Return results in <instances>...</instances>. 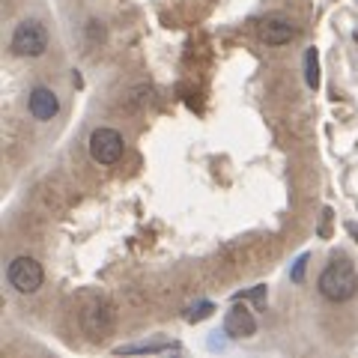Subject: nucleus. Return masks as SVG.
Masks as SVG:
<instances>
[{"mask_svg": "<svg viewBox=\"0 0 358 358\" xmlns=\"http://www.w3.org/2000/svg\"><path fill=\"white\" fill-rule=\"evenodd\" d=\"M317 287H320L322 299H329V301H350L358 293V275H355L352 263L346 260V257H341V260H331L326 268H322Z\"/></svg>", "mask_w": 358, "mask_h": 358, "instance_id": "obj_1", "label": "nucleus"}, {"mask_svg": "<svg viewBox=\"0 0 358 358\" xmlns=\"http://www.w3.org/2000/svg\"><path fill=\"white\" fill-rule=\"evenodd\" d=\"M9 48H13L18 57H42L45 48H48V30H45L39 21H21L13 30Z\"/></svg>", "mask_w": 358, "mask_h": 358, "instance_id": "obj_2", "label": "nucleus"}, {"mask_svg": "<svg viewBox=\"0 0 358 358\" xmlns=\"http://www.w3.org/2000/svg\"><path fill=\"white\" fill-rule=\"evenodd\" d=\"M117 322V310L114 305H110L108 299H93L90 305L81 310V329L90 334L93 341H102L110 334V329H114Z\"/></svg>", "mask_w": 358, "mask_h": 358, "instance_id": "obj_3", "label": "nucleus"}, {"mask_svg": "<svg viewBox=\"0 0 358 358\" xmlns=\"http://www.w3.org/2000/svg\"><path fill=\"white\" fill-rule=\"evenodd\" d=\"M6 281L13 289H18V293H36L45 281V272L33 257H15V260L6 266Z\"/></svg>", "mask_w": 358, "mask_h": 358, "instance_id": "obj_4", "label": "nucleus"}, {"mask_svg": "<svg viewBox=\"0 0 358 358\" xmlns=\"http://www.w3.org/2000/svg\"><path fill=\"white\" fill-rule=\"evenodd\" d=\"M90 159L99 162V164H117L122 159V150H126V143H122V134L117 129H96L90 134Z\"/></svg>", "mask_w": 358, "mask_h": 358, "instance_id": "obj_5", "label": "nucleus"}, {"mask_svg": "<svg viewBox=\"0 0 358 358\" xmlns=\"http://www.w3.org/2000/svg\"><path fill=\"white\" fill-rule=\"evenodd\" d=\"M224 334L227 338H251V334H257V320H254V313L239 305V299H236V305H233L227 313H224Z\"/></svg>", "mask_w": 358, "mask_h": 358, "instance_id": "obj_6", "label": "nucleus"}, {"mask_svg": "<svg viewBox=\"0 0 358 358\" xmlns=\"http://www.w3.org/2000/svg\"><path fill=\"white\" fill-rule=\"evenodd\" d=\"M257 33H260V39H263L266 45H289V42L299 36V30H296L293 21L281 18V15L263 18L260 27H257Z\"/></svg>", "mask_w": 358, "mask_h": 358, "instance_id": "obj_7", "label": "nucleus"}, {"mask_svg": "<svg viewBox=\"0 0 358 358\" xmlns=\"http://www.w3.org/2000/svg\"><path fill=\"white\" fill-rule=\"evenodd\" d=\"M27 108H30V117H33V120L48 122V120L57 117L60 99H57V93H54V90H48V87H36V90L30 93Z\"/></svg>", "mask_w": 358, "mask_h": 358, "instance_id": "obj_8", "label": "nucleus"}, {"mask_svg": "<svg viewBox=\"0 0 358 358\" xmlns=\"http://www.w3.org/2000/svg\"><path fill=\"white\" fill-rule=\"evenodd\" d=\"M182 346L176 341H147V343H129V346H117V355H162V352H179Z\"/></svg>", "mask_w": 358, "mask_h": 358, "instance_id": "obj_9", "label": "nucleus"}, {"mask_svg": "<svg viewBox=\"0 0 358 358\" xmlns=\"http://www.w3.org/2000/svg\"><path fill=\"white\" fill-rule=\"evenodd\" d=\"M305 81L310 90H320V51L317 48L305 51Z\"/></svg>", "mask_w": 358, "mask_h": 358, "instance_id": "obj_10", "label": "nucleus"}, {"mask_svg": "<svg viewBox=\"0 0 358 358\" xmlns=\"http://www.w3.org/2000/svg\"><path fill=\"white\" fill-rule=\"evenodd\" d=\"M212 310H215V305H212V301H197V305H192V308L185 310V320H188V322H200V320L212 317Z\"/></svg>", "mask_w": 358, "mask_h": 358, "instance_id": "obj_11", "label": "nucleus"}, {"mask_svg": "<svg viewBox=\"0 0 358 358\" xmlns=\"http://www.w3.org/2000/svg\"><path fill=\"white\" fill-rule=\"evenodd\" d=\"M236 299H239V301H254L257 308H266V284L248 289V293H236Z\"/></svg>", "mask_w": 358, "mask_h": 358, "instance_id": "obj_12", "label": "nucleus"}, {"mask_svg": "<svg viewBox=\"0 0 358 358\" xmlns=\"http://www.w3.org/2000/svg\"><path fill=\"white\" fill-rule=\"evenodd\" d=\"M305 268H308V254H299V260L293 263V268H289V281L293 284L305 281Z\"/></svg>", "mask_w": 358, "mask_h": 358, "instance_id": "obj_13", "label": "nucleus"}, {"mask_svg": "<svg viewBox=\"0 0 358 358\" xmlns=\"http://www.w3.org/2000/svg\"><path fill=\"white\" fill-rule=\"evenodd\" d=\"M320 239H329L331 236V209H322V218H320Z\"/></svg>", "mask_w": 358, "mask_h": 358, "instance_id": "obj_14", "label": "nucleus"}, {"mask_svg": "<svg viewBox=\"0 0 358 358\" xmlns=\"http://www.w3.org/2000/svg\"><path fill=\"white\" fill-rule=\"evenodd\" d=\"M346 230H350L352 236H355V242H358V224H355V221H350V224H346Z\"/></svg>", "mask_w": 358, "mask_h": 358, "instance_id": "obj_15", "label": "nucleus"}]
</instances>
